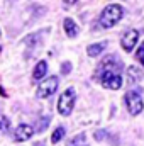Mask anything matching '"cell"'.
Listing matches in <instances>:
<instances>
[{"mask_svg":"<svg viewBox=\"0 0 144 146\" xmlns=\"http://www.w3.org/2000/svg\"><path fill=\"white\" fill-rule=\"evenodd\" d=\"M122 17H124V9H122L119 3H110V5H107V7L102 10L98 22H100V26H102L104 29H108V27L115 26Z\"/></svg>","mask_w":144,"mask_h":146,"instance_id":"obj_1","label":"cell"},{"mask_svg":"<svg viewBox=\"0 0 144 146\" xmlns=\"http://www.w3.org/2000/svg\"><path fill=\"white\" fill-rule=\"evenodd\" d=\"M75 99H76V94H75V88H66L59 100H58V110L61 115H70L73 110V106H75Z\"/></svg>","mask_w":144,"mask_h":146,"instance_id":"obj_2","label":"cell"},{"mask_svg":"<svg viewBox=\"0 0 144 146\" xmlns=\"http://www.w3.org/2000/svg\"><path fill=\"white\" fill-rule=\"evenodd\" d=\"M124 100H126V106H127V110H129L131 115L141 114V110L144 107V102H143V99H141V95H139V92H134V90L127 92L124 95Z\"/></svg>","mask_w":144,"mask_h":146,"instance_id":"obj_3","label":"cell"},{"mask_svg":"<svg viewBox=\"0 0 144 146\" xmlns=\"http://www.w3.org/2000/svg\"><path fill=\"white\" fill-rule=\"evenodd\" d=\"M58 76H48V78H44V80H41V85H39V88H37V97L39 99H48L49 95H53L54 92H56V88H58Z\"/></svg>","mask_w":144,"mask_h":146,"instance_id":"obj_4","label":"cell"},{"mask_svg":"<svg viewBox=\"0 0 144 146\" xmlns=\"http://www.w3.org/2000/svg\"><path fill=\"white\" fill-rule=\"evenodd\" d=\"M100 82H102L104 88H110V90H119L122 87V76H120V73L115 72V70L104 73L102 78H100Z\"/></svg>","mask_w":144,"mask_h":146,"instance_id":"obj_5","label":"cell"},{"mask_svg":"<svg viewBox=\"0 0 144 146\" xmlns=\"http://www.w3.org/2000/svg\"><path fill=\"white\" fill-rule=\"evenodd\" d=\"M119 72V63L115 61V58L114 56H107V58H104L100 63H98V66H97V70H95V75H93V78H97V80H100L102 78V75L107 72Z\"/></svg>","mask_w":144,"mask_h":146,"instance_id":"obj_6","label":"cell"},{"mask_svg":"<svg viewBox=\"0 0 144 146\" xmlns=\"http://www.w3.org/2000/svg\"><path fill=\"white\" fill-rule=\"evenodd\" d=\"M137 39H139V31H136V29H129L124 37H122V41H120V44H122V48L126 49V51H132L134 48H136V44H137Z\"/></svg>","mask_w":144,"mask_h":146,"instance_id":"obj_7","label":"cell"},{"mask_svg":"<svg viewBox=\"0 0 144 146\" xmlns=\"http://www.w3.org/2000/svg\"><path fill=\"white\" fill-rule=\"evenodd\" d=\"M32 134H34L32 126H29V124H20V126H17V129H15V133H14V139H15L17 143H22V141L31 139Z\"/></svg>","mask_w":144,"mask_h":146,"instance_id":"obj_8","label":"cell"},{"mask_svg":"<svg viewBox=\"0 0 144 146\" xmlns=\"http://www.w3.org/2000/svg\"><path fill=\"white\" fill-rule=\"evenodd\" d=\"M63 27H65V33L68 34V37H76L78 33H80L78 24H76L73 19H70V17H66V19L63 21Z\"/></svg>","mask_w":144,"mask_h":146,"instance_id":"obj_9","label":"cell"},{"mask_svg":"<svg viewBox=\"0 0 144 146\" xmlns=\"http://www.w3.org/2000/svg\"><path fill=\"white\" fill-rule=\"evenodd\" d=\"M46 72H48V63L46 61H39L36 65V68H34V72H32V80L39 82L41 78H44Z\"/></svg>","mask_w":144,"mask_h":146,"instance_id":"obj_10","label":"cell"},{"mask_svg":"<svg viewBox=\"0 0 144 146\" xmlns=\"http://www.w3.org/2000/svg\"><path fill=\"white\" fill-rule=\"evenodd\" d=\"M105 49V42H97V44H90L88 48H87V54L90 56V58H95V56H98L102 51Z\"/></svg>","mask_w":144,"mask_h":146,"instance_id":"obj_11","label":"cell"},{"mask_svg":"<svg viewBox=\"0 0 144 146\" xmlns=\"http://www.w3.org/2000/svg\"><path fill=\"white\" fill-rule=\"evenodd\" d=\"M127 76L131 82H139L143 78V70L137 68V66H129L127 68Z\"/></svg>","mask_w":144,"mask_h":146,"instance_id":"obj_12","label":"cell"},{"mask_svg":"<svg viewBox=\"0 0 144 146\" xmlns=\"http://www.w3.org/2000/svg\"><path fill=\"white\" fill-rule=\"evenodd\" d=\"M63 136H65V127H63V126L56 127V131H54V133L51 134V143H53V145L59 143V141L63 139Z\"/></svg>","mask_w":144,"mask_h":146,"instance_id":"obj_13","label":"cell"},{"mask_svg":"<svg viewBox=\"0 0 144 146\" xmlns=\"http://www.w3.org/2000/svg\"><path fill=\"white\" fill-rule=\"evenodd\" d=\"M9 127H10V121H9V117L2 115V117H0V133H7Z\"/></svg>","mask_w":144,"mask_h":146,"instance_id":"obj_14","label":"cell"},{"mask_svg":"<svg viewBox=\"0 0 144 146\" xmlns=\"http://www.w3.org/2000/svg\"><path fill=\"white\" fill-rule=\"evenodd\" d=\"M136 58H137V61L144 66V42L139 46V49H137V53H136Z\"/></svg>","mask_w":144,"mask_h":146,"instance_id":"obj_15","label":"cell"},{"mask_svg":"<svg viewBox=\"0 0 144 146\" xmlns=\"http://www.w3.org/2000/svg\"><path fill=\"white\" fill-rule=\"evenodd\" d=\"M83 141H85V134H83V133H80L76 138H73L71 141H70V146H76L78 143H83Z\"/></svg>","mask_w":144,"mask_h":146,"instance_id":"obj_16","label":"cell"},{"mask_svg":"<svg viewBox=\"0 0 144 146\" xmlns=\"http://www.w3.org/2000/svg\"><path fill=\"white\" fill-rule=\"evenodd\" d=\"M70 72H71V63L70 61H65L61 65V75H68Z\"/></svg>","mask_w":144,"mask_h":146,"instance_id":"obj_17","label":"cell"},{"mask_svg":"<svg viewBox=\"0 0 144 146\" xmlns=\"http://www.w3.org/2000/svg\"><path fill=\"white\" fill-rule=\"evenodd\" d=\"M48 124H49V117H44V119H42V122L39 121V124H37V131H39V133H41V131H44Z\"/></svg>","mask_w":144,"mask_h":146,"instance_id":"obj_18","label":"cell"},{"mask_svg":"<svg viewBox=\"0 0 144 146\" xmlns=\"http://www.w3.org/2000/svg\"><path fill=\"white\" fill-rule=\"evenodd\" d=\"M105 136H107V131H104V129H100V131H97V133L93 134V138H95L97 141H102Z\"/></svg>","mask_w":144,"mask_h":146,"instance_id":"obj_19","label":"cell"},{"mask_svg":"<svg viewBox=\"0 0 144 146\" xmlns=\"http://www.w3.org/2000/svg\"><path fill=\"white\" fill-rule=\"evenodd\" d=\"M63 2H65L66 5H73V3H76L78 0H63Z\"/></svg>","mask_w":144,"mask_h":146,"instance_id":"obj_20","label":"cell"},{"mask_svg":"<svg viewBox=\"0 0 144 146\" xmlns=\"http://www.w3.org/2000/svg\"><path fill=\"white\" fill-rule=\"evenodd\" d=\"M0 95H2V97H7V92H5L2 87H0Z\"/></svg>","mask_w":144,"mask_h":146,"instance_id":"obj_21","label":"cell"},{"mask_svg":"<svg viewBox=\"0 0 144 146\" xmlns=\"http://www.w3.org/2000/svg\"><path fill=\"white\" fill-rule=\"evenodd\" d=\"M34 146H44V145H42V143H37V145H34Z\"/></svg>","mask_w":144,"mask_h":146,"instance_id":"obj_22","label":"cell"},{"mask_svg":"<svg viewBox=\"0 0 144 146\" xmlns=\"http://www.w3.org/2000/svg\"><path fill=\"white\" fill-rule=\"evenodd\" d=\"M0 51H2V48H0Z\"/></svg>","mask_w":144,"mask_h":146,"instance_id":"obj_23","label":"cell"}]
</instances>
